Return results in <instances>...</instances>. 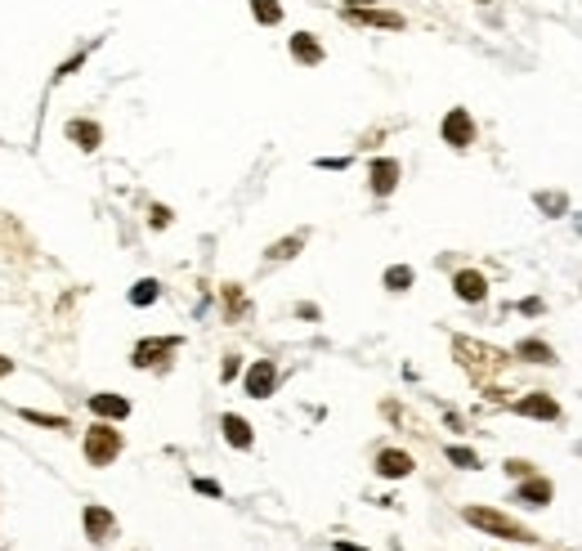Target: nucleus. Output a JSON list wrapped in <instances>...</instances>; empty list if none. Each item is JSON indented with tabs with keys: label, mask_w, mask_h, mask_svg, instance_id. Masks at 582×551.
<instances>
[{
	"label": "nucleus",
	"mask_w": 582,
	"mask_h": 551,
	"mask_svg": "<svg viewBox=\"0 0 582 551\" xmlns=\"http://www.w3.org/2000/svg\"><path fill=\"white\" fill-rule=\"evenodd\" d=\"M466 525L484 529L493 538H511V543H538L533 529H524L520 520H511L507 511H493V507H466Z\"/></svg>",
	"instance_id": "obj_1"
},
{
	"label": "nucleus",
	"mask_w": 582,
	"mask_h": 551,
	"mask_svg": "<svg viewBox=\"0 0 582 551\" xmlns=\"http://www.w3.org/2000/svg\"><path fill=\"white\" fill-rule=\"evenodd\" d=\"M117 453H121V431H112L108 422L85 431V462H90V467H112Z\"/></svg>",
	"instance_id": "obj_2"
},
{
	"label": "nucleus",
	"mask_w": 582,
	"mask_h": 551,
	"mask_svg": "<svg viewBox=\"0 0 582 551\" xmlns=\"http://www.w3.org/2000/svg\"><path fill=\"white\" fill-rule=\"evenodd\" d=\"M457 354H462V363L471 368L475 377H484V372H498V368H507V354L502 350H493V345H480V341H466V336H457Z\"/></svg>",
	"instance_id": "obj_3"
},
{
	"label": "nucleus",
	"mask_w": 582,
	"mask_h": 551,
	"mask_svg": "<svg viewBox=\"0 0 582 551\" xmlns=\"http://www.w3.org/2000/svg\"><path fill=\"white\" fill-rule=\"evenodd\" d=\"M439 130H444V144H453V148H471L475 144V121H471L466 108H453Z\"/></svg>",
	"instance_id": "obj_4"
},
{
	"label": "nucleus",
	"mask_w": 582,
	"mask_h": 551,
	"mask_svg": "<svg viewBox=\"0 0 582 551\" xmlns=\"http://www.w3.org/2000/svg\"><path fill=\"white\" fill-rule=\"evenodd\" d=\"M273 386H278V368H273L269 359L251 363V372H246V395H251V399H269Z\"/></svg>",
	"instance_id": "obj_5"
},
{
	"label": "nucleus",
	"mask_w": 582,
	"mask_h": 551,
	"mask_svg": "<svg viewBox=\"0 0 582 551\" xmlns=\"http://www.w3.org/2000/svg\"><path fill=\"white\" fill-rule=\"evenodd\" d=\"M412 453H403V449H381L376 453V471L385 475V480H403V475H412Z\"/></svg>",
	"instance_id": "obj_6"
},
{
	"label": "nucleus",
	"mask_w": 582,
	"mask_h": 551,
	"mask_svg": "<svg viewBox=\"0 0 582 551\" xmlns=\"http://www.w3.org/2000/svg\"><path fill=\"white\" fill-rule=\"evenodd\" d=\"M81 525H85V534H90L94 543H108L112 529H117V520H112L108 507H85V511H81Z\"/></svg>",
	"instance_id": "obj_7"
},
{
	"label": "nucleus",
	"mask_w": 582,
	"mask_h": 551,
	"mask_svg": "<svg viewBox=\"0 0 582 551\" xmlns=\"http://www.w3.org/2000/svg\"><path fill=\"white\" fill-rule=\"evenodd\" d=\"M515 413L538 417V422H556V417H560V404H556L551 395H524V399H515Z\"/></svg>",
	"instance_id": "obj_8"
},
{
	"label": "nucleus",
	"mask_w": 582,
	"mask_h": 551,
	"mask_svg": "<svg viewBox=\"0 0 582 551\" xmlns=\"http://www.w3.org/2000/svg\"><path fill=\"white\" fill-rule=\"evenodd\" d=\"M453 291H457L462 300H471V305H475V300L489 296V278H484L480 269H462V273L453 278Z\"/></svg>",
	"instance_id": "obj_9"
},
{
	"label": "nucleus",
	"mask_w": 582,
	"mask_h": 551,
	"mask_svg": "<svg viewBox=\"0 0 582 551\" xmlns=\"http://www.w3.org/2000/svg\"><path fill=\"white\" fill-rule=\"evenodd\" d=\"M90 413L103 417V422H126V417H130V399H121V395H90Z\"/></svg>",
	"instance_id": "obj_10"
},
{
	"label": "nucleus",
	"mask_w": 582,
	"mask_h": 551,
	"mask_svg": "<svg viewBox=\"0 0 582 551\" xmlns=\"http://www.w3.org/2000/svg\"><path fill=\"white\" fill-rule=\"evenodd\" d=\"M179 350V336H161V341H139L135 345V368H152L161 354H175Z\"/></svg>",
	"instance_id": "obj_11"
},
{
	"label": "nucleus",
	"mask_w": 582,
	"mask_h": 551,
	"mask_svg": "<svg viewBox=\"0 0 582 551\" xmlns=\"http://www.w3.org/2000/svg\"><path fill=\"white\" fill-rule=\"evenodd\" d=\"M367 175H372V193H394V184H399V161H394V157H376Z\"/></svg>",
	"instance_id": "obj_12"
},
{
	"label": "nucleus",
	"mask_w": 582,
	"mask_h": 551,
	"mask_svg": "<svg viewBox=\"0 0 582 551\" xmlns=\"http://www.w3.org/2000/svg\"><path fill=\"white\" fill-rule=\"evenodd\" d=\"M68 139L76 148H85V153H94V148L103 144V130H99V121H81V117H76V121H68Z\"/></svg>",
	"instance_id": "obj_13"
},
{
	"label": "nucleus",
	"mask_w": 582,
	"mask_h": 551,
	"mask_svg": "<svg viewBox=\"0 0 582 551\" xmlns=\"http://www.w3.org/2000/svg\"><path fill=\"white\" fill-rule=\"evenodd\" d=\"M291 59L304 63V68H318V63H322V45L313 41L309 32H295L291 36Z\"/></svg>",
	"instance_id": "obj_14"
},
{
	"label": "nucleus",
	"mask_w": 582,
	"mask_h": 551,
	"mask_svg": "<svg viewBox=\"0 0 582 551\" xmlns=\"http://www.w3.org/2000/svg\"><path fill=\"white\" fill-rule=\"evenodd\" d=\"M349 18L354 23H363V27H390V32H399L403 27V14H385V9H349Z\"/></svg>",
	"instance_id": "obj_15"
},
{
	"label": "nucleus",
	"mask_w": 582,
	"mask_h": 551,
	"mask_svg": "<svg viewBox=\"0 0 582 551\" xmlns=\"http://www.w3.org/2000/svg\"><path fill=\"white\" fill-rule=\"evenodd\" d=\"M551 480H542V475H529V480H524V489H520V502L524 507H547L551 502Z\"/></svg>",
	"instance_id": "obj_16"
},
{
	"label": "nucleus",
	"mask_w": 582,
	"mask_h": 551,
	"mask_svg": "<svg viewBox=\"0 0 582 551\" xmlns=\"http://www.w3.org/2000/svg\"><path fill=\"white\" fill-rule=\"evenodd\" d=\"M219 426H224V440L233 444V449H251V422H242L237 413H228Z\"/></svg>",
	"instance_id": "obj_17"
},
{
	"label": "nucleus",
	"mask_w": 582,
	"mask_h": 551,
	"mask_svg": "<svg viewBox=\"0 0 582 551\" xmlns=\"http://www.w3.org/2000/svg\"><path fill=\"white\" fill-rule=\"evenodd\" d=\"M515 354L529 359V363H556V350H551L547 341H520V345H515Z\"/></svg>",
	"instance_id": "obj_18"
},
{
	"label": "nucleus",
	"mask_w": 582,
	"mask_h": 551,
	"mask_svg": "<svg viewBox=\"0 0 582 551\" xmlns=\"http://www.w3.org/2000/svg\"><path fill=\"white\" fill-rule=\"evenodd\" d=\"M251 14H255V23H264V27L282 23V5H278V0H251Z\"/></svg>",
	"instance_id": "obj_19"
},
{
	"label": "nucleus",
	"mask_w": 582,
	"mask_h": 551,
	"mask_svg": "<svg viewBox=\"0 0 582 551\" xmlns=\"http://www.w3.org/2000/svg\"><path fill=\"white\" fill-rule=\"evenodd\" d=\"M157 291H161L157 278H139L135 287H130V305H152V300H157Z\"/></svg>",
	"instance_id": "obj_20"
},
{
	"label": "nucleus",
	"mask_w": 582,
	"mask_h": 551,
	"mask_svg": "<svg viewBox=\"0 0 582 551\" xmlns=\"http://www.w3.org/2000/svg\"><path fill=\"white\" fill-rule=\"evenodd\" d=\"M385 287L390 291H408V287H412V269H408V264H390V269H385Z\"/></svg>",
	"instance_id": "obj_21"
},
{
	"label": "nucleus",
	"mask_w": 582,
	"mask_h": 551,
	"mask_svg": "<svg viewBox=\"0 0 582 551\" xmlns=\"http://www.w3.org/2000/svg\"><path fill=\"white\" fill-rule=\"evenodd\" d=\"M300 242H304V233H291V237H282V242H273L269 246V260H291V255L300 251Z\"/></svg>",
	"instance_id": "obj_22"
},
{
	"label": "nucleus",
	"mask_w": 582,
	"mask_h": 551,
	"mask_svg": "<svg viewBox=\"0 0 582 551\" xmlns=\"http://www.w3.org/2000/svg\"><path fill=\"white\" fill-rule=\"evenodd\" d=\"M23 417L32 426H50V431H68V417H50V413H32V408H23Z\"/></svg>",
	"instance_id": "obj_23"
},
{
	"label": "nucleus",
	"mask_w": 582,
	"mask_h": 551,
	"mask_svg": "<svg viewBox=\"0 0 582 551\" xmlns=\"http://www.w3.org/2000/svg\"><path fill=\"white\" fill-rule=\"evenodd\" d=\"M448 462H453V467H462V471H475V467H480V458H475L471 449H457V444L448 449Z\"/></svg>",
	"instance_id": "obj_24"
},
{
	"label": "nucleus",
	"mask_w": 582,
	"mask_h": 551,
	"mask_svg": "<svg viewBox=\"0 0 582 551\" xmlns=\"http://www.w3.org/2000/svg\"><path fill=\"white\" fill-rule=\"evenodd\" d=\"M538 206H542V211H547V215H565V197H560V193H538Z\"/></svg>",
	"instance_id": "obj_25"
},
{
	"label": "nucleus",
	"mask_w": 582,
	"mask_h": 551,
	"mask_svg": "<svg viewBox=\"0 0 582 551\" xmlns=\"http://www.w3.org/2000/svg\"><path fill=\"white\" fill-rule=\"evenodd\" d=\"M507 471L515 475V480H529V475H533V462H524V458H511V462H507Z\"/></svg>",
	"instance_id": "obj_26"
},
{
	"label": "nucleus",
	"mask_w": 582,
	"mask_h": 551,
	"mask_svg": "<svg viewBox=\"0 0 582 551\" xmlns=\"http://www.w3.org/2000/svg\"><path fill=\"white\" fill-rule=\"evenodd\" d=\"M237 368H242V363H237V354H228V359H224V368H219V377H224V381H233Z\"/></svg>",
	"instance_id": "obj_27"
},
{
	"label": "nucleus",
	"mask_w": 582,
	"mask_h": 551,
	"mask_svg": "<svg viewBox=\"0 0 582 551\" xmlns=\"http://www.w3.org/2000/svg\"><path fill=\"white\" fill-rule=\"evenodd\" d=\"M193 489L206 493V498H219V484H215V480H193Z\"/></svg>",
	"instance_id": "obj_28"
},
{
	"label": "nucleus",
	"mask_w": 582,
	"mask_h": 551,
	"mask_svg": "<svg viewBox=\"0 0 582 551\" xmlns=\"http://www.w3.org/2000/svg\"><path fill=\"white\" fill-rule=\"evenodd\" d=\"M166 224H170V211L166 206H152V229H166Z\"/></svg>",
	"instance_id": "obj_29"
},
{
	"label": "nucleus",
	"mask_w": 582,
	"mask_h": 551,
	"mask_svg": "<svg viewBox=\"0 0 582 551\" xmlns=\"http://www.w3.org/2000/svg\"><path fill=\"white\" fill-rule=\"evenodd\" d=\"M318 166H322V170H345V166H349V161H345V157H322V161H318Z\"/></svg>",
	"instance_id": "obj_30"
},
{
	"label": "nucleus",
	"mask_w": 582,
	"mask_h": 551,
	"mask_svg": "<svg viewBox=\"0 0 582 551\" xmlns=\"http://www.w3.org/2000/svg\"><path fill=\"white\" fill-rule=\"evenodd\" d=\"M9 372H14V359H5V354H0V377H9Z\"/></svg>",
	"instance_id": "obj_31"
},
{
	"label": "nucleus",
	"mask_w": 582,
	"mask_h": 551,
	"mask_svg": "<svg viewBox=\"0 0 582 551\" xmlns=\"http://www.w3.org/2000/svg\"><path fill=\"white\" fill-rule=\"evenodd\" d=\"M345 5H349V9H372L376 0H345Z\"/></svg>",
	"instance_id": "obj_32"
},
{
	"label": "nucleus",
	"mask_w": 582,
	"mask_h": 551,
	"mask_svg": "<svg viewBox=\"0 0 582 551\" xmlns=\"http://www.w3.org/2000/svg\"><path fill=\"white\" fill-rule=\"evenodd\" d=\"M336 551H363V547H354V543H336Z\"/></svg>",
	"instance_id": "obj_33"
}]
</instances>
